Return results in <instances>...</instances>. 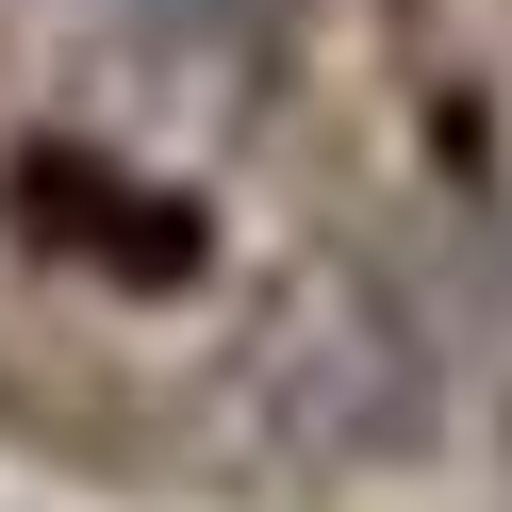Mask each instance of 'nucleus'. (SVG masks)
Here are the masks:
<instances>
[{
    "label": "nucleus",
    "instance_id": "nucleus-1",
    "mask_svg": "<svg viewBox=\"0 0 512 512\" xmlns=\"http://www.w3.org/2000/svg\"><path fill=\"white\" fill-rule=\"evenodd\" d=\"M133 17H199V34H248V0H133Z\"/></svg>",
    "mask_w": 512,
    "mask_h": 512
}]
</instances>
